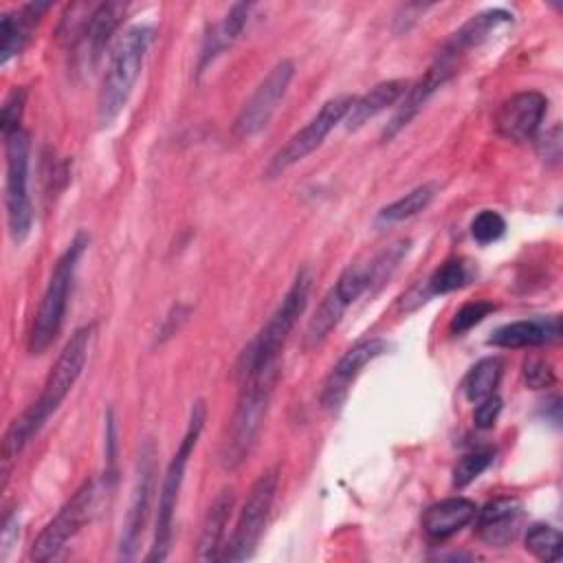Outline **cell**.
<instances>
[{
	"label": "cell",
	"mask_w": 563,
	"mask_h": 563,
	"mask_svg": "<svg viewBox=\"0 0 563 563\" xmlns=\"http://www.w3.org/2000/svg\"><path fill=\"white\" fill-rule=\"evenodd\" d=\"M95 336V325L77 328L66 345L62 347L57 361L53 363L42 394L37 400H33L4 431L2 438V468H4V484H7V471L9 464L24 451V446L40 433L44 422L59 409L64 398L70 394L73 385L84 372V365L88 361L90 343Z\"/></svg>",
	"instance_id": "obj_1"
},
{
	"label": "cell",
	"mask_w": 563,
	"mask_h": 563,
	"mask_svg": "<svg viewBox=\"0 0 563 563\" xmlns=\"http://www.w3.org/2000/svg\"><path fill=\"white\" fill-rule=\"evenodd\" d=\"M152 40L154 29L150 24H134L119 37L117 46L112 48L97 99V119L101 128L112 125L125 108Z\"/></svg>",
	"instance_id": "obj_2"
},
{
	"label": "cell",
	"mask_w": 563,
	"mask_h": 563,
	"mask_svg": "<svg viewBox=\"0 0 563 563\" xmlns=\"http://www.w3.org/2000/svg\"><path fill=\"white\" fill-rule=\"evenodd\" d=\"M312 286V275L308 268H301L297 277L292 279L290 288L286 290L282 303L273 312V317L266 321V325L257 332V336L246 345L240 358V369L238 376L251 378L271 369H277V361L282 354V347L295 328L297 319L303 314L308 295Z\"/></svg>",
	"instance_id": "obj_3"
},
{
	"label": "cell",
	"mask_w": 563,
	"mask_h": 563,
	"mask_svg": "<svg viewBox=\"0 0 563 563\" xmlns=\"http://www.w3.org/2000/svg\"><path fill=\"white\" fill-rule=\"evenodd\" d=\"M277 374H279L277 369H271L242 380L238 405L233 409L231 422L227 427V433L220 446V464L227 471L240 468L246 462L249 453L253 451L262 422L268 411Z\"/></svg>",
	"instance_id": "obj_4"
},
{
	"label": "cell",
	"mask_w": 563,
	"mask_h": 563,
	"mask_svg": "<svg viewBox=\"0 0 563 563\" xmlns=\"http://www.w3.org/2000/svg\"><path fill=\"white\" fill-rule=\"evenodd\" d=\"M88 242H90V238L84 231H79L66 246V251L59 255V260L51 273V279L46 284V290L42 295V301L37 306L33 325H31V334H29V352L31 354H42L57 339V334L64 325L77 266H79L81 255L88 249Z\"/></svg>",
	"instance_id": "obj_5"
},
{
	"label": "cell",
	"mask_w": 563,
	"mask_h": 563,
	"mask_svg": "<svg viewBox=\"0 0 563 563\" xmlns=\"http://www.w3.org/2000/svg\"><path fill=\"white\" fill-rule=\"evenodd\" d=\"M205 418H207V407H205L202 400H196L191 405L183 440H180L176 453L172 455V460L165 468L163 482H161L158 506H156V523H154V541H152L150 554L145 556L147 561H165L167 554H169L172 534H174V515H176L180 488H183V482H185V468H187L189 455L194 453V449L198 444L200 431L205 427Z\"/></svg>",
	"instance_id": "obj_6"
},
{
	"label": "cell",
	"mask_w": 563,
	"mask_h": 563,
	"mask_svg": "<svg viewBox=\"0 0 563 563\" xmlns=\"http://www.w3.org/2000/svg\"><path fill=\"white\" fill-rule=\"evenodd\" d=\"M29 156L31 136L22 128L4 134V207L9 235L22 244L33 227V209L29 198Z\"/></svg>",
	"instance_id": "obj_7"
},
{
	"label": "cell",
	"mask_w": 563,
	"mask_h": 563,
	"mask_svg": "<svg viewBox=\"0 0 563 563\" xmlns=\"http://www.w3.org/2000/svg\"><path fill=\"white\" fill-rule=\"evenodd\" d=\"M103 488L97 479H86L75 495L59 508V512L42 528L31 548V559L51 561L55 559L66 543L92 519L99 506Z\"/></svg>",
	"instance_id": "obj_8"
},
{
	"label": "cell",
	"mask_w": 563,
	"mask_h": 563,
	"mask_svg": "<svg viewBox=\"0 0 563 563\" xmlns=\"http://www.w3.org/2000/svg\"><path fill=\"white\" fill-rule=\"evenodd\" d=\"M277 484H279L277 468H268L255 479L240 510L235 530L222 550V556H220L222 561H246L253 556L260 543V537L266 528V519L275 501Z\"/></svg>",
	"instance_id": "obj_9"
},
{
	"label": "cell",
	"mask_w": 563,
	"mask_h": 563,
	"mask_svg": "<svg viewBox=\"0 0 563 563\" xmlns=\"http://www.w3.org/2000/svg\"><path fill=\"white\" fill-rule=\"evenodd\" d=\"M352 101H354L352 95H339L328 99L321 106V110L275 152V156L266 167V176L277 178L286 169L303 161L308 154H312L323 143V139L345 119Z\"/></svg>",
	"instance_id": "obj_10"
},
{
	"label": "cell",
	"mask_w": 563,
	"mask_h": 563,
	"mask_svg": "<svg viewBox=\"0 0 563 563\" xmlns=\"http://www.w3.org/2000/svg\"><path fill=\"white\" fill-rule=\"evenodd\" d=\"M292 77L295 64L290 59H282L268 70V75L257 84L233 121V134L238 139H249L268 125L279 103L284 101Z\"/></svg>",
	"instance_id": "obj_11"
},
{
	"label": "cell",
	"mask_w": 563,
	"mask_h": 563,
	"mask_svg": "<svg viewBox=\"0 0 563 563\" xmlns=\"http://www.w3.org/2000/svg\"><path fill=\"white\" fill-rule=\"evenodd\" d=\"M154 457L156 449L152 440H145L139 453V466H136V479L132 488V499L128 506V515L123 521V532L119 541V559L130 561L136 556L139 543L143 539L147 517H150V501L154 493Z\"/></svg>",
	"instance_id": "obj_12"
},
{
	"label": "cell",
	"mask_w": 563,
	"mask_h": 563,
	"mask_svg": "<svg viewBox=\"0 0 563 563\" xmlns=\"http://www.w3.org/2000/svg\"><path fill=\"white\" fill-rule=\"evenodd\" d=\"M457 59L444 55L442 51L438 53V57L433 59V64L427 68V73L411 81L407 92L402 95V99L398 101V110L394 112V117L389 119V123L385 125L383 134H380V141L387 143L389 139H394L402 128H407L411 123V119L424 108V103L431 99V95L444 86L457 70Z\"/></svg>",
	"instance_id": "obj_13"
},
{
	"label": "cell",
	"mask_w": 563,
	"mask_h": 563,
	"mask_svg": "<svg viewBox=\"0 0 563 563\" xmlns=\"http://www.w3.org/2000/svg\"><path fill=\"white\" fill-rule=\"evenodd\" d=\"M387 341L372 336V339H363L358 343H354L339 361L336 365L330 369L323 389H321V405L330 411H336L345 398L347 391L352 387V383L358 378V374L363 372V367L367 363H372L374 358L383 356L387 352Z\"/></svg>",
	"instance_id": "obj_14"
},
{
	"label": "cell",
	"mask_w": 563,
	"mask_h": 563,
	"mask_svg": "<svg viewBox=\"0 0 563 563\" xmlns=\"http://www.w3.org/2000/svg\"><path fill=\"white\" fill-rule=\"evenodd\" d=\"M548 110L545 95L537 90H523L506 99L495 117L497 132L515 143L534 139Z\"/></svg>",
	"instance_id": "obj_15"
},
{
	"label": "cell",
	"mask_w": 563,
	"mask_h": 563,
	"mask_svg": "<svg viewBox=\"0 0 563 563\" xmlns=\"http://www.w3.org/2000/svg\"><path fill=\"white\" fill-rule=\"evenodd\" d=\"M128 4L125 2H101V4H92L88 20L75 42L77 55L84 59L86 66H95L103 53V48L108 46L112 33L117 31V26L121 24L123 15H125Z\"/></svg>",
	"instance_id": "obj_16"
},
{
	"label": "cell",
	"mask_w": 563,
	"mask_h": 563,
	"mask_svg": "<svg viewBox=\"0 0 563 563\" xmlns=\"http://www.w3.org/2000/svg\"><path fill=\"white\" fill-rule=\"evenodd\" d=\"M477 537L490 548L508 545L521 523V504L515 497H497L475 512Z\"/></svg>",
	"instance_id": "obj_17"
},
{
	"label": "cell",
	"mask_w": 563,
	"mask_h": 563,
	"mask_svg": "<svg viewBox=\"0 0 563 563\" xmlns=\"http://www.w3.org/2000/svg\"><path fill=\"white\" fill-rule=\"evenodd\" d=\"M561 336V317L548 314V317H534V319H521L506 323L497 328L488 336V345L495 347H537L548 345L552 341H559Z\"/></svg>",
	"instance_id": "obj_18"
},
{
	"label": "cell",
	"mask_w": 563,
	"mask_h": 563,
	"mask_svg": "<svg viewBox=\"0 0 563 563\" xmlns=\"http://www.w3.org/2000/svg\"><path fill=\"white\" fill-rule=\"evenodd\" d=\"M51 9V2H29L18 11L0 15V64H9L11 57L20 55L31 40L37 22Z\"/></svg>",
	"instance_id": "obj_19"
},
{
	"label": "cell",
	"mask_w": 563,
	"mask_h": 563,
	"mask_svg": "<svg viewBox=\"0 0 563 563\" xmlns=\"http://www.w3.org/2000/svg\"><path fill=\"white\" fill-rule=\"evenodd\" d=\"M477 512V504L466 497H449L431 504L422 515V530L431 541H444L466 528Z\"/></svg>",
	"instance_id": "obj_20"
},
{
	"label": "cell",
	"mask_w": 563,
	"mask_h": 563,
	"mask_svg": "<svg viewBox=\"0 0 563 563\" xmlns=\"http://www.w3.org/2000/svg\"><path fill=\"white\" fill-rule=\"evenodd\" d=\"M409 84L411 81H407V79H387V81H380L374 88H369L365 95L354 97V101H352V106H350V110L343 119L345 128L350 132L358 130L369 119L385 112L389 106H396L402 99V95L407 92Z\"/></svg>",
	"instance_id": "obj_21"
},
{
	"label": "cell",
	"mask_w": 563,
	"mask_h": 563,
	"mask_svg": "<svg viewBox=\"0 0 563 563\" xmlns=\"http://www.w3.org/2000/svg\"><path fill=\"white\" fill-rule=\"evenodd\" d=\"M233 501H235L233 488H222L211 501V506L207 508L200 537H198V550H196L198 561H216L222 556L224 530L233 510Z\"/></svg>",
	"instance_id": "obj_22"
},
{
	"label": "cell",
	"mask_w": 563,
	"mask_h": 563,
	"mask_svg": "<svg viewBox=\"0 0 563 563\" xmlns=\"http://www.w3.org/2000/svg\"><path fill=\"white\" fill-rule=\"evenodd\" d=\"M512 22V13L506 9H486L473 18H468L440 48L444 55L453 59H462L471 48L479 46L497 26Z\"/></svg>",
	"instance_id": "obj_23"
},
{
	"label": "cell",
	"mask_w": 563,
	"mask_h": 563,
	"mask_svg": "<svg viewBox=\"0 0 563 563\" xmlns=\"http://www.w3.org/2000/svg\"><path fill=\"white\" fill-rule=\"evenodd\" d=\"M471 268L468 264L462 260V257H449L446 262H442L427 279L424 284L411 288L402 301H400V308H405L411 299H416L413 308H418L420 303L429 301L431 297H438V295H446V292H453L462 286H466L471 282Z\"/></svg>",
	"instance_id": "obj_24"
},
{
	"label": "cell",
	"mask_w": 563,
	"mask_h": 563,
	"mask_svg": "<svg viewBox=\"0 0 563 563\" xmlns=\"http://www.w3.org/2000/svg\"><path fill=\"white\" fill-rule=\"evenodd\" d=\"M253 4L251 2H238L233 4L224 18L213 24L205 40H202V48H200V62H198V73H202L224 48H229L238 35L244 31L246 22H249V13H251Z\"/></svg>",
	"instance_id": "obj_25"
},
{
	"label": "cell",
	"mask_w": 563,
	"mask_h": 563,
	"mask_svg": "<svg viewBox=\"0 0 563 563\" xmlns=\"http://www.w3.org/2000/svg\"><path fill=\"white\" fill-rule=\"evenodd\" d=\"M345 310H347V303L330 288L325 292V297L321 299L319 308L314 310L312 319L308 321V328L303 334V347L312 350V347L321 345L325 341V336L339 325Z\"/></svg>",
	"instance_id": "obj_26"
},
{
	"label": "cell",
	"mask_w": 563,
	"mask_h": 563,
	"mask_svg": "<svg viewBox=\"0 0 563 563\" xmlns=\"http://www.w3.org/2000/svg\"><path fill=\"white\" fill-rule=\"evenodd\" d=\"M501 372H504V361L499 356L479 358L468 369V374L464 376V383H462V391H464L466 400L477 402L486 396H493L501 380Z\"/></svg>",
	"instance_id": "obj_27"
},
{
	"label": "cell",
	"mask_w": 563,
	"mask_h": 563,
	"mask_svg": "<svg viewBox=\"0 0 563 563\" xmlns=\"http://www.w3.org/2000/svg\"><path fill=\"white\" fill-rule=\"evenodd\" d=\"M435 191H438V185L435 183H424V185H418L416 189L407 191L405 196H400L398 200L389 202L387 207H383L378 211V222L380 224H394V222H402L407 218H413L416 213H420L422 209L429 207V202L435 198Z\"/></svg>",
	"instance_id": "obj_28"
},
{
	"label": "cell",
	"mask_w": 563,
	"mask_h": 563,
	"mask_svg": "<svg viewBox=\"0 0 563 563\" xmlns=\"http://www.w3.org/2000/svg\"><path fill=\"white\" fill-rule=\"evenodd\" d=\"M526 550L545 563H559L563 556V537L548 523H534L526 532Z\"/></svg>",
	"instance_id": "obj_29"
},
{
	"label": "cell",
	"mask_w": 563,
	"mask_h": 563,
	"mask_svg": "<svg viewBox=\"0 0 563 563\" xmlns=\"http://www.w3.org/2000/svg\"><path fill=\"white\" fill-rule=\"evenodd\" d=\"M493 460H495V451L493 449H477V451L466 453L453 466V486L455 488L468 486L475 477H479L493 464Z\"/></svg>",
	"instance_id": "obj_30"
},
{
	"label": "cell",
	"mask_w": 563,
	"mask_h": 563,
	"mask_svg": "<svg viewBox=\"0 0 563 563\" xmlns=\"http://www.w3.org/2000/svg\"><path fill=\"white\" fill-rule=\"evenodd\" d=\"M493 310H495V303H493V301H486V299H477V301L464 303V306L455 312V317L451 319V323H449L451 334L460 336V334L468 332V330L475 328L479 321H484Z\"/></svg>",
	"instance_id": "obj_31"
},
{
	"label": "cell",
	"mask_w": 563,
	"mask_h": 563,
	"mask_svg": "<svg viewBox=\"0 0 563 563\" xmlns=\"http://www.w3.org/2000/svg\"><path fill=\"white\" fill-rule=\"evenodd\" d=\"M504 233H506V220L493 209L479 211L471 222V235L477 244L497 242Z\"/></svg>",
	"instance_id": "obj_32"
},
{
	"label": "cell",
	"mask_w": 563,
	"mask_h": 563,
	"mask_svg": "<svg viewBox=\"0 0 563 563\" xmlns=\"http://www.w3.org/2000/svg\"><path fill=\"white\" fill-rule=\"evenodd\" d=\"M24 103H26V90H24V88H13V90L9 92V97L4 99L2 114H0L2 136H4V134H11V132H15V130H20Z\"/></svg>",
	"instance_id": "obj_33"
},
{
	"label": "cell",
	"mask_w": 563,
	"mask_h": 563,
	"mask_svg": "<svg viewBox=\"0 0 563 563\" xmlns=\"http://www.w3.org/2000/svg\"><path fill=\"white\" fill-rule=\"evenodd\" d=\"M523 378L530 389H543L554 383V369L543 358H528L523 363Z\"/></svg>",
	"instance_id": "obj_34"
},
{
	"label": "cell",
	"mask_w": 563,
	"mask_h": 563,
	"mask_svg": "<svg viewBox=\"0 0 563 563\" xmlns=\"http://www.w3.org/2000/svg\"><path fill=\"white\" fill-rule=\"evenodd\" d=\"M501 413V398L497 394L486 396L477 400V407L473 411V422L477 429H490Z\"/></svg>",
	"instance_id": "obj_35"
},
{
	"label": "cell",
	"mask_w": 563,
	"mask_h": 563,
	"mask_svg": "<svg viewBox=\"0 0 563 563\" xmlns=\"http://www.w3.org/2000/svg\"><path fill=\"white\" fill-rule=\"evenodd\" d=\"M4 528H2V559L7 556V552H9V548H11V543L13 541H18V534H20V521H18V515L13 512V515H7L4 517V523H2Z\"/></svg>",
	"instance_id": "obj_36"
}]
</instances>
